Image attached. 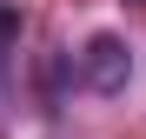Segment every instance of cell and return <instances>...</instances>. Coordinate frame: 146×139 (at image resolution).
<instances>
[{"mask_svg":"<svg viewBox=\"0 0 146 139\" xmlns=\"http://www.w3.org/2000/svg\"><path fill=\"white\" fill-rule=\"evenodd\" d=\"M80 73H86L93 93H119V86H126V73H133V46L119 40V33H100V40L80 53Z\"/></svg>","mask_w":146,"mask_h":139,"instance_id":"cell-1","label":"cell"},{"mask_svg":"<svg viewBox=\"0 0 146 139\" xmlns=\"http://www.w3.org/2000/svg\"><path fill=\"white\" fill-rule=\"evenodd\" d=\"M13 27H20V20H13V7H7V0H0V40H13Z\"/></svg>","mask_w":146,"mask_h":139,"instance_id":"cell-2","label":"cell"}]
</instances>
